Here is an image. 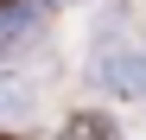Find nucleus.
Returning a JSON list of instances; mask_svg holds the SVG:
<instances>
[{"mask_svg": "<svg viewBox=\"0 0 146 140\" xmlns=\"http://www.w3.org/2000/svg\"><path fill=\"white\" fill-rule=\"evenodd\" d=\"M89 83L102 96H114V102H140L146 96V45H133V38L95 45L89 51Z\"/></svg>", "mask_w": 146, "mask_h": 140, "instance_id": "f257e3e1", "label": "nucleus"}, {"mask_svg": "<svg viewBox=\"0 0 146 140\" xmlns=\"http://www.w3.org/2000/svg\"><path fill=\"white\" fill-rule=\"evenodd\" d=\"M38 115V70H0V127H19Z\"/></svg>", "mask_w": 146, "mask_h": 140, "instance_id": "f03ea898", "label": "nucleus"}, {"mask_svg": "<svg viewBox=\"0 0 146 140\" xmlns=\"http://www.w3.org/2000/svg\"><path fill=\"white\" fill-rule=\"evenodd\" d=\"M44 7H51V0H19L13 13H0V51H7V45H19V38H32V26H38Z\"/></svg>", "mask_w": 146, "mask_h": 140, "instance_id": "7ed1b4c3", "label": "nucleus"}, {"mask_svg": "<svg viewBox=\"0 0 146 140\" xmlns=\"http://www.w3.org/2000/svg\"><path fill=\"white\" fill-rule=\"evenodd\" d=\"M57 140H121V127L108 121V115H70V121L57 127Z\"/></svg>", "mask_w": 146, "mask_h": 140, "instance_id": "20e7f679", "label": "nucleus"}, {"mask_svg": "<svg viewBox=\"0 0 146 140\" xmlns=\"http://www.w3.org/2000/svg\"><path fill=\"white\" fill-rule=\"evenodd\" d=\"M140 45H146V38H140Z\"/></svg>", "mask_w": 146, "mask_h": 140, "instance_id": "39448f33", "label": "nucleus"}]
</instances>
